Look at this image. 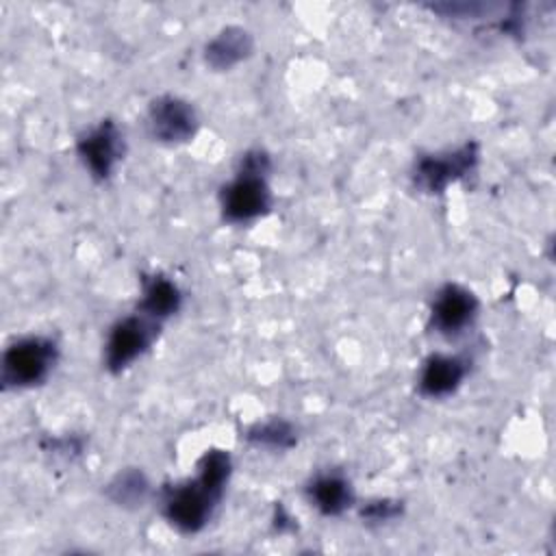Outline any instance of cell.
<instances>
[{
    "label": "cell",
    "instance_id": "1",
    "mask_svg": "<svg viewBox=\"0 0 556 556\" xmlns=\"http://www.w3.org/2000/svg\"><path fill=\"white\" fill-rule=\"evenodd\" d=\"M232 473V458L224 450H206L195 478L167 484L161 491V513L172 528L195 534L211 521Z\"/></svg>",
    "mask_w": 556,
    "mask_h": 556
},
{
    "label": "cell",
    "instance_id": "2",
    "mask_svg": "<svg viewBox=\"0 0 556 556\" xmlns=\"http://www.w3.org/2000/svg\"><path fill=\"white\" fill-rule=\"evenodd\" d=\"M271 161L269 154L261 148L248 150L237 167V174L230 182L224 185L219 193L222 217L230 224H245L265 215L271 206L269 176Z\"/></svg>",
    "mask_w": 556,
    "mask_h": 556
},
{
    "label": "cell",
    "instance_id": "3",
    "mask_svg": "<svg viewBox=\"0 0 556 556\" xmlns=\"http://www.w3.org/2000/svg\"><path fill=\"white\" fill-rule=\"evenodd\" d=\"M59 361V348L50 337L30 334L15 339L2 354V387L30 389L48 380Z\"/></svg>",
    "mask_w": 556,
    "mask_h": 556
},
{
    "label": "cell",
    "instance_id": "4",
    "mask_svg": "<svg viewBox=\"0 0 556 556\" xmlns=\"http://www.w3.org/2000/svg\"><path fill=\"white\" fill-rule=\"evenodd\" d=\"M480 159L476 141H465L454 150L421 154L413 165V185L424 193H443L450 185L467 178Z\"/></svg>",
    "mask_w": 556,
    "mask_h": 556
},
{
    "label": "cell",
    "instance_id": "5",
    "mask_svg": "<svg viewBox=\"0 0 556 556\" xmlns=\"http://www.w3.org/2000/svg\"><path fill=\"white\" fill-rule=\"evenodd\" d=\"M161 324L143 313H132L117 319L104 343V367L111 374H119L143 356L159 334Z\"/></svg>",
    "mask_w": 556,
    "mask_h": 556
},
{
    "label": "cell",
    "instance_id": "6",
    "mask_svg": "<svg viewBox=\"0 0 556 556\" xmlns=\"http://www.w3.org/2000/svg\"><path fill=\"white\" fill-rule=\"evenodd\" d=\"M124 132L113 119H102L76 139V152L93 180H109L124 156Z\"/></svg>",
    "mask_w": 556,
    "mask_h": 556
},
{
    "label": "cell",
    "instance_id": "7",
    "mask_svg": "<svg viewBox=\"0 0 556 556\" xmlns=\"http://www.w3.org/2000/svg\"><path fill=\"white\" fill-rule=\"evenodd\" d=\"M148 130L150 135L169 146L187 143L198 130V113L191 102L180 96L163 93L148 104Z\"/></svg>",
    "mask_w": 556,
    "mask_h": 556
},
{
    "label": "cell",
    "instance_id": "8",
    "mask_svg": "<svg viewBox=\"0 0 556 556\" xmlns=\"http://www.w3.org/2000/svg\"><path fill=\"white\" fill-rule=\"evenodd\" d=\"M478 317V298L463 285H443L430 306V326L443 337L465 332Z\"/></svg>",
    "mask_w": 556,
    "mask_h": 556
},
{
    "label": "cell",
    "instance_id": "9",
    "mask_svg": "<svg viewBox=\"0 0 556 556\" xmlns=\"http://www.w3.org/2000/svg\"><path fill=\"white\" fill-rule=\"evenodd\" d=\"M469 374V363L458 354H430L419 371L417 389L424 397L452 395Z\"/></svg>",
    "mask_w": 556,
    "mask_h": 556
},
{
    "label": "cell",
    "instance_id": "10",
    "mask_svg": "<svg viewBox=\"0 0 556 556\" xmlns=\"http://www.w3.org/2000/svg\"><path fill=\"white\" fill-rule=\"evenodd\" d=\"M254 50L252 33L243 26H224L204 46V63L215 72H226L245 61Z\"/></svg>",
    "mask_w": 556,
    "mask_h": 556
},
{
    "label": "cell",
    "instance_id": "11",
    "mask_svg": "<svg viewBox=\"0 0 556 556\" xmlns=\"http://www.w3.org/2000/svg\"><path fill=\"white\" fill-rule=\"evenodd\" d=\"M308 502L326 517H339L354 504V491L343 473H317L306 486Z\"/></svg>",
    "mask_w": 556,
    "mask_h": 556
},
{
    "label": "cell",
    "instance_id": "12",
    "mask_svg": "<svg viewBox=\"0 0 556 556\" xmlns=\"http://www.w3.org/2000/svg\"><path fill=\"white\" fill-rule=\"evenodd\" d=\"M180 306H182V293L172 278L163 274H150L141 280V298L137 304L139 313L163 324L167 317L176 315Z\"/></svg>",
    "mask_w": 556,
    "mask_h": 556
},
{
    "label": "cell",
    "instance_id": "13",
    "mask_svg": "<svg viewBox=\"0 0 556 556\" xmlns=\"http://www.w3.org/2000/svg\"><path fill=\"white\" fill-rule=\"evenodd\" d=\"M104 493L113 504L122 508H139L150 495V480L141 469L128 467L111 478Z\"/></svg>",
    "mask_w": 556,
    "mask_h": 556
},
{
    "label": "cell",
    "instance_id": "14",
    "mask_svg": "<svg viewBox=\"0 0 556 556\" xmlns=\"http://www.w3.org/2000/svg\"><path fill=\"white\" fill-rule=\"evenodd\" d=\"M248 443L258 445V447H269V450H289L298 443V430L291 421L287 419H267L263 424H254L245 432Z\"/></svg>",
    "mask_w": 556,
    "mask_h": 556
},
{
    "label": "cell",
    "instance_id": "15",
    "mask_svg": "<svg viewBox=\"0 0 556 556\" xmlns=\"http://www.w3.org/2000/svg\"><path fill=\"white\" fill-rule=\"evenodd\" d=\"M404 506L400 500H389V497H378V500H369L363 508H361V517L367 523L374 526H382L389 521H395L402 515Z\"/></svg>",
    "mask_w": 556,
    "mask_h": 556
}]
</instances>
